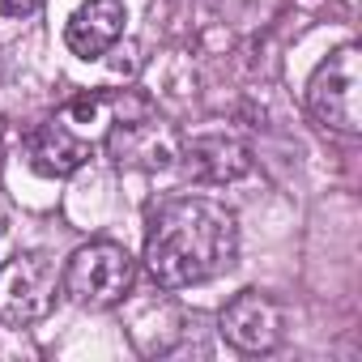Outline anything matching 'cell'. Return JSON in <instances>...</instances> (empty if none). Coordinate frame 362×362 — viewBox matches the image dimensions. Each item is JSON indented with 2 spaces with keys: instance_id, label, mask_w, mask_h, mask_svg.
<instances>
[{
  "instance_id": "277c9868",
  "label": "cell",
  "mask_w": 362,
  "mask_h": 362,
  "mask_svg": "<svg viewBox=\"0 0 362 362\" xmlns=\"http://www.w3.org/2000/svg\"><path fill=\"white\" fill-rule=\"evenodd\" d=\"M60 264L47 252H18L0 264V324H39L56 311Z\"/></svg>"
},
{
  "instance_id": "30bf717a",
  "label": "cell",
  "mask_w": 362,
  "mask_h": 362,
  "mask_svg": "<svg viewBox=\"0 0 362 362\" xmlns=\"http://www.w3.org/2000/svg\"><path fill=\"white\" fill-rule=\"evenodd\" d=\"M43 5V0H0V18H26Z\"/></svg>"
},
{
  "instance_id": "52a82bcc",
  "label": "cell",
  "mask_w": 362,
  "mask_h": 362,
  "mask_svg": "<svg viewBox=\"0 0 362 362\" xmlns=\"http://www.w3.org/2000/svg\"><path fill=\"white\" fill-rule=\"evenodd\" d=\"M179 162L197 184H235L252 170V149L235 132H197L179 141Z\"/></svg>"
},
{
  "instance_id": "7a4b0ae2",
  "label": "cell",
  "mask_w": 362,
  "mask_h": 362,
  "mask_svg": "<svg viewBox=\"0 0 362 362\" xmlns=\"http://www.w3.org/2000/svg\"><path fill=\"white\" fill-rule=\"evenodd\" d=\"M132 281H136V260L115 239L81 243L60 269V290L86 311H107V307L124 303Z\"/></svg>"
},
{
  "instance_id": "8992f818",
  "label": "cell",
  "mask_w": 362,
  "mask_h": 362,
  "mask_svg": "<svg viewBox=\"0 0 362 362\" xmlns=\"http://www.w3.org/2000/svg\"><path fill=\"white\" fill-rule=\"evenodd\" d=\"M222 341L239 354H273L286 337V315L264 290H239L218 315Z\"/></svg>"
},
{
  "instance_id": "5b68a950",
  "label": "cell",
  "mask_w": 362,
  "mask_h": 362,
  "mask_svg": "<svg viewBox=\"0 0 362 362\" xmlns=\"http://www.w3.org/2000/svg\"><path fill=\"white\" fill-rule=\"evenodd\" d=\"M179 136L162 115H153L149 107L136 115H119L107 128V149L119 166H136V170H166L179 162Z\"/></svg>"
},
{
  "instance_id": "ba28073f",
  "label": "cell",
  "mask_w": 362,
  "mask_h": 362,
  "mask_svg": "<svg viewBox=\"0 0 362 362\" xmlns=\"http://www.w3.org/2000/svg\"><path fill=\"white\" fill-rule=\"evenodd\" d=\"M90 153H94L90 136H81L77 124L64 119V115L39 124V128L26 136V158H30V166H35L43 179H69V175H77V170L90 162Z\"/></svg>"
},
{
  "instance_id": "3957f363",
  "label": "cell",
  "mask_w": 362,
  "mask_h": 362,
  "mask_svg": "<svg viewBox=\"0 0 362 362\" xmlns=\"http://www.w3.org/2000/svg\"><path fill=\"white\" fill-rule=\"evenodd\" d=\"M307 111L320 128L337 136L362 132V60L354 43L328 52L307 81Z\"/></svg>"
},
{
  "instance_id": "9c48e42d",
  "label": "cell",
  "mask_w": 362,
  "mask_h": 362,
  "mask_svg": "<svg viewBox=\"0 0 362 362\" xmlns=\"http://www.w3.org/2000/svg\"><path fill=\"white\" fill-rule=\"evenodd\" d=\"M124 22H128L124 0H86V5H77L69 13V22H64V43H69L73 56L98 60L119 43Z\"/></svg>"
},
{
  "instance_id": "6da1fadb",
  "label": "cell",
  "mask_w": 362,
  "mask_h": 362,
  "mask_svg": "<svg viewBox=\"0 0 362 362\" xmlns=\"http://www.w3.org/2000/svg\"><path fill=\"white\" fill-rule=\"evenodd\" d=\"M239 256V222L222 201L175 197L153 209L145 230V269L162 290H188L222 277Z\"/></svg>"
}]
</instances>
